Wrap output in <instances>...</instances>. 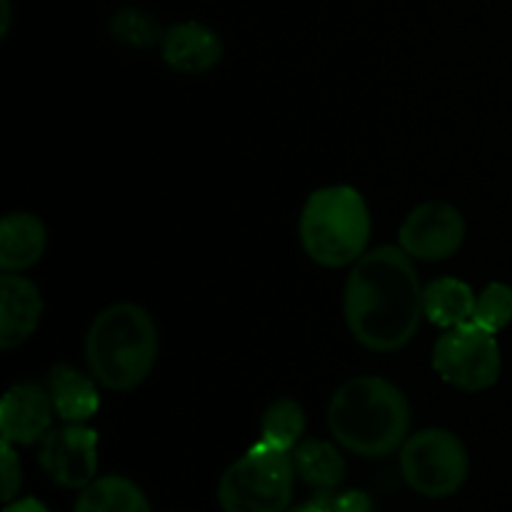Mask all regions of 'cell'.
<instances>
[{"label": "cell", "instance_id": "cell-1", "mask_svg": "<svg viewBox=\"0 0 512 512\" xmlns=\"http://www.w3.org/2000/svg\"><path fill=\"white\" fill-rule=\"evenodd\" d=\"M350 335L373 353H395L415 338L423 313V285L403 248L380 245L353 263L343 290Z\"/></svg>", "mask_w": 512, "mask_h": 512}, {"label": "cell", "instance_id": "cell-2", "mask_svg": "<svg viewBox=\"0 0 512 512\" xmlns=\"http://www.w3.org/2000/svg\"><path fill=\"white\" fill-rule=\"evenodd\" d=\"M328 428L335 443L363 458H385L403 448L410 433V405L403 390L378 375L350 378L333 393Z\"/></svg>", "mask_w": 512, "mask_h": 512}, {"label": "cell", "instance_id": "cell-3", "mask_svg": "<svg viewBox=\"0 0 512 512\" xmlns=\"http://www.w3.org/2000/svg\"><path fill=\"white\" fill-rule=\"evenodd\" d=\"M88 370L103 388L128 393L148 380L158 360V328L135 303L108 305L85 338Z\"/></svg>", "mask_w": 512, "mask_h": 512}, {"label": "cell", "instance_id": "cell-4", "mask_svg": "<svg viewBox=\"0 0 512 512\" xmlns=\"http://www.w3.org/2000/svg\"><path fill=\"white\" fill-rule=\"evenodd\" d=\"M370 240L365 198L350 185H328L308 195L300 213V243L305 255L323 268L358 263Z\"/></svg>", "mask_w": 512, "mask_h": 512}, {"label": "cell", "instance_id": "cell-5", "mask_svg": "<svg viewBox=\"0 0 512 512\" xmlns=\"http://www.w3.org/2000/svg\"><path fill=\"white\" fill-rule=\"evenodd\" d=\"M293 453L258 443L235 460L218 485L223 512H285L295 490Z\"/></svg>", "mask_w": 512, "mask_h": 512}, {"label": "cell", "instance_id": "cell-6", "mask_svg": "<svg viewBox=\"0 0 512 512\" xmlns=\"http://www.w3.org/2000/svg\"><path fill=\"white\" fill-rule=\"evenodd\" d=\"M400 473L408 488L423 498H450L468 480V450L450 430H418L400 448Z\"/></svg>", "mask_w": 512, "mask_h": 512}, {"label": "cell", "instance_id": "cell-7", "mask_svg": "<svg viewBox=\"0 0 512 512\" xmlns=\"http://www.w3.org/2000/svg\"><path fill=\"white\" fill-rule=\"evenodd\" d=\"M433 370L443 383L465 393L493 388L503 370L498 340L475 323L445 330L433 348Z\"/></svg>", "mask_w": 512, "mask_h": 512}, {"label": "cell", "instance_id": "cell-8", "mask_svg": "<svg viewBox=\"0 0 512 512\" xmlns=\"http://www.w3.org/2000/svg\"><path fill=\"white\" fill-rule=\"evenodd\" d=\"M465 218L455 205L443 200H428L408 213L398 230L400 248L413 260L438 263L448 260L463 248Z\"/></svg>", "mask_w": 512, "mask_h": 512}, {"label": "cell", "instance_id": "cell-9", "mask_svg": "<svg viewBox=\"0 0 512 512\" xmlns=\"http://www.w3.org/2000/svg\"><path fill=\"white\" fill-rule=\"evenodd\" d=\"M38 463L55 485L83 490L98 475V433L83 423L50 430L40 440Z\"/></svg>", "mask_w": 512, "mask_h": 512}, {"label": "cell", "instance_id": "cell-10", "mask_svg": "<svg viewBox=\"0 0 512 512\" xmlns=\"http://www.w3.org/2000/svg\"><path fill=\"white\" fill-rule=\"evenodd\" d=\"M53 400L38 383H15L0 403V433L13 445H33L50 433Z\"/></svg>", "mask_w": 512, "mask_h": 512}, {"label": "cell", "instance_id": "cell-11", "mask_svg": "<svg viewBox=\"0 0 512 512\" xmlns=\"http://www.w3.org/2000/svg\"><path fill=\"white\" fill-rule=\"evenodd\" d=\"M43 295L33 280L18 273L0 275V348L13 350L38 330Z\"/></svg>", "mask_w": 512, "mask_h": 512}, {"label": "cell", "instance_id": "cell-12", "mask_svg": "<svg viewBox=\"0 0 512 512\" xmlns=\"http://www.w3.org/2000/svg\"><path fill=\"white\" fill-rule=\"evenodd\" d=\"M220 58H223V40L208 25L185 20L165 30L163 60L178 73H208L220 63Z\"/></svg>", "mask_w": 512, "mask_h": 512}, {"label": "cell", "instance_id": "cell-13", "mask_svg": "<svg viewBox=\"0 0 512 512\" xmlns=\"http://www.w3.org/2000/svg\"><path fill=\"white\" fill-rule=\"evenodd\" d=\"M48 230L33 213H8L0 220V268L3 273L28 270L43 258Z\"/></svg>", "mask_w": 512, "mask_h": 512}, {"label": "cell", "instance_id": "cell-14", "mask_svg": "<svg viewBox=\"0 0 512 512\" xmlns=\"http://www.w3.org/2000/svg\"><path fill=\"white\" fill-rule=\"evenodd\" d=\"M98 380L88 378L68 363H58L48 373V395L53 400L55 415L65 423H88L100 408Z\"/></svg>", "mask_w": 512, "mask_h": 512}, {"label": "cell", "instance_id": "cell-15", "mask_svg": "<svg viewBox=\"0 0 512 512\" xmlns=\"http://www.w3.org/2000/svg\"><path fill=\"white\" fill-rule=\"evenodd\" d=\"M475 300L478 295L463 280L438 278L423 288V313L438 328H460L465 323H473Z\"/></svg>", "mask_w": 512, "mask_h": 512}, {"label": "cell", "instance_id": "cell-16", "mask_svg": "<svg viewBox=\"0 0 512 512\" xmlns=\"http://www.w3.org/2000/svg\"><path fill=\"white\" fill-rule=\"evenodd\" d=\"M73 512H153V508L133 480L103 475L80 490Z\"/></svg>", "mask_w": 512, "mask_h": 512}, {"label": "cell", "instance_id": "cell-17", "mask_svg": "<svg viewBox=\"0 0 512 512\" xmlns=\"http://www.w3.org/2000/svg\"><path fill=\"white\" fill-rule=\"evenodd\" d=\"M293 463L298 478L318 493H330L345 478L343 455L335 445L325 443V440H303L293 450Z\"/></svg>", "mask_w": 512, "mask_h": 512}, {"label": "cell", "instance_id": "cell-18", "mask_svg": "<svg viewBox=\"0 0 512 512\" xmlns=\"http://www.w3.org/2000/svg\"><path fill=\"white\" fill-rule=\"evenodd\" d=\"M305 433V413L295 400L280 398L268 405L260 420V440L278 450L293 453L303 443Z\"/></svg>", "mask_w": 512, "mask_h": 512}, {"label": "cell", "instance_id": "cell-19", "mask_svg": "<svg viewBox=\"0 0 512 512\" xmlns=\"http://www.w3.org/2000/svg\"><path fill=\"white\" fill-rule=\"evenodd\" d=\"M108 30L118 43L130 45V48H150V45L155 43H163L165 38L158 20H155L153 15L135 8L118 10V13L110 18Z\"/></svg>", "mask_w": 512, "mask_h": 512}, {"label": "cell", "instance_id": "cell-20", "mask_svg": "<svg viewBox=\"0 0 512 512\" xmlns=\"http://www.w3.org/2000/svg\"><path fill=\"white\" fill-rule=\"evenodd\" d=\"M473 323L488 333L498 335L512 323V288L505 283L485 285L475 300Z\"/></svg>", "mask_w": 512, "mask_h": 512}, {"label": "cell", "instance_id": "cell-21", "mask_svg": "<svg viewBox=\"0 0 512 512\" xmlns=\"http://www.w3.org/2000/svg\"><path fill=\"white\" fill-rule=\"evenodd\" d=\"M0 480H3V503L15 500L20 490V480H23V470H20V458L15 453L13 443L3 440V448H0Z\"/></svg>", "mask_w": 512, "mask_h": 512}, {"label": "cell", "instance_id": "cell-22", "mask_svg": "<svg viewBox=\"0 0 512 512\" xmlns=\"http://www.w3.org/2000/svg\"><path fill=\"white\" fill-rule=\"evenodd\" d=\"M333 512H373V500L363 490H345L333 498Z\"/></svg>", "mask_w": 512, "mask_h": 512}, {"label": "cell", "instance_id": "cell-23", "mask_svg": "<svg viewBox=\"0 0 512 512\" xmlns=\"http://www.w3.org/2000/svg\"><path fill=\"white\" fill-rule=\"evenodd\" d=\"M285 512H333V495L318 493L305 500L303 505H298V508H288Z\"/></svg>", "mask_w": 512, "mask_h": 512}, {"label": "cell", "instance_id": "cell-24", "mask_svg": "<svg viewBox=\"0 0 512 512\" xmlns=\"http://www.w3.org/2000/svg\"><path fill=\"white\" fill-rule=\"evenodd\" d=\"M3 512H50V510L45 508L40 500L20 498V500H10V503H5Z\"/></svg>", "mask_w": 512, "mask_h": 512}, {"label": "cell", "instance_id": "cell-25", "mask_svg": "<svg viewBox=\"0 0 512 512\" xmlns=\"http://www.w3.org/2000/svg\"><path fill=\"white\" fill-rule=\"evenodd\" d=\"M13 23V10H10V0H0V38H5Z\"/></svg>", "mask_w": 512, "mask_h": 512}]
</instances>
